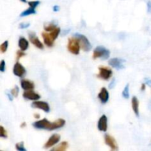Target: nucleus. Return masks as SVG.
<instances>
[{"mask_svg":"<svg viewBox=\"0 0 151 151\" xmlns=\"http://www.w3.org/2000/svg\"><path fill=\"white\" fill-rule=\"evenodd\" d=\"M66 124V121L63 119H58L53 122H50L48 119L44 118L41 120L36 121L32 123V126L36 129H44L48 131H53V130L58 129L64 126Z\"/></svg>","mask_w":151,"mask_h":151,"instance_id":"obj_1","label":"nucleus"},{"mask_svg":"<svg viewBox=\"0 0 151 151\" xmlns=\"http://www.w3.org/2000/svg\"><path fill=\"white\" fill-rule=\"evenodd\" d=\"M81 44H80L79 41L75 36L69 38L68 40L67 49L71 53L74 55H78L80 53V50H81Z\"/></svg>","mask_w":151,"mask_h":151,"instance_id":"obj_2","label":"nucleus"},{"mask_svg":"<svg viewBox=\"0 0 151 151\" xmlns=\"http://www.w3.org/2000/svg\"><path fill=\"white\" fill-rule=\"evenodd\" d=\"M110 57V51L105 47L99 46L97 47L93 52V58H102L103 60H106Z\"/></svg>","mask_w":151,"mask_h":151,"instance_id":"obj_3","label":"nucleus"},{"mask_svg":"<svg viewBox=\"0 0 151 151\" xmlns=\"http://www.w3.org/2000/svg\"><path fill=\"white\" fill-rule=\"evenodd\" d=\"M73 36H75V38H77L79 41L80 44H81V47L82 48V50L85 52H88L89 50H91V43L88 41V38L83 35H81L80 33H75Z\"/></svg>","mask_w":151,"mask_h":151,"instance_id":"obj_4","label":"nucleus"},{"mask_svg":"<svg viewBox=\"0 0 151 151\" xmlns=\"http://www.w3.org/2000/svg\"><path fill=\"white\" fill-rule=\"evenodd\" d=\"M112 70L109 68L105 67V66H100L99 67V74L98 78L104 80V81H108L110 79L112 76Z\"/></svg>","mask_w":151,"mask_h":151,"instance_id":"obj_5","label":"nucleus"},{"mask_svg":"<svg viewBox=\"0 0 151 151\" xmlns=\"http://www.w3.org/2000/svg\"><path fill=\"white\" fill-rule=\"evenodd\" d=\"M104 139H105V143L109 147H111L112 150H118V145L116 143V140L113 137H111L109 134H106L104 136Z\"/></svg>","mask_w":151,"mask_h":151,"instance_id":"obj_6","label":"nucleus"},{"mask_svg":"<svg viewBox=\"0 0 151 151\" xmlns=\"http://www.w3.org/2000/svg\"><path fill=\"white\" fill-rule=\"evenodd\" d=\"M60 135H58V134H53V135H52L51 137H50V139H48V141L45 143L44 147L45 149L50 148V147H53V146L55 145L56 144H58V143L59 142V141H60Z\"/></svg>","mask_w":151,"mask_h":151,"instance_id":"obj_7","label":"nucleus"},{"mask_svg":"<svg viewBox=\"0 0 151 151\" xmlns=\"http://www.w3.org/2000/svg\"><path fill=\"white\" fill-rule=\"evenodd\" d=\"M31 106H32V108L41 109V110L47 112V113L50 112V106H49L48 103L44 101H38V100H35V101H34L33 103H32Z\"/></svg>","mask_w":151,"mask_h":151,"instance_id":"obj_8","label":"nucleus"},{"mask_svg":"<svg viewBox=\"0 0 151 151\" xmlns=\"http://www.w3.org/2000/svg\"><path fill=\"white\" fill-rule=\"evenodd\" d=\"M13 71V74L19 78H22L26 74V69L19 62L15 63Z\"/></svg>","mask_w":151,"mask_h":151,"instance_id":"obj_9","label":"nucleus"},{"mask_svg":"<svg viewBox=\"0 0 151 151\" xmlns=\"http://www.w3.org/2000/svg\"><path fill=\"white\" fill-rule=\"evenodd\" d=\"M28 36H29V39L30 41V42L35 47H36L38 49H40V50H43L44 49V45H43L41 41L39 40V38L35 35V33H34V32H29Z\"/></svg>","mask_w":151,"mask_h":151,"instance_id":"obj_10","label":"nucleus"},{"mask_svg":"<svg viewBox=\"0 0 151 151\" xmlns=\"http://www.w3.org/2000/svg\"><path fill=\"white\" fill-rule=\"evenodd\" d=\"M97 128L100 131L106 132L108 129V118L105 114H103L101 117L99 119L98 123H97Z\"/></svg>","mask_w":151,"mask_h":151,"instance_id":"obj_11","label":"nucleus"},{"mask_svg":"<svg viewBox=\"0 0 151 151\" xmlns=\"http://www.w3.org/2000/svg\"><path fill=\"white\" fill-rule=\"evenodd\" d=\"M123 62L124 60H122V59L117 58H114L109 60V64L111 66H112V67L115 68V69H122L124 68Z\"/></svg>","mask_w":151,"mask_h":151,"instance_id":"obj_12","label":"nucleus"},{"mask_svg":"<svg viewBox=\"0 0 151 151\" xmlns=\"http://www.w3.org/2000/svg\"><path fill=\"white\" fill-rule=\"evenodd\" d=\"M23 97L24 98H25L26 100H33V101L38 100L41 98L39 94L35 93V91H33L32 90H28V91H24V92L23 93Z\"/></svg>","mask_w":151,"mask_h":151,"instance_id":"obj_13","label":"nucleus"},{"mask_svg":"<svg viewBox=\"0 0 151 151\" xmlns=\"http://www.w3.org/2000/svg\"><path fill=\"white\" fill-rule=\"evenodd\" d=\"M98 98L103 104H105V103H106L109 101V91H108V90L106 89V88L103 87V88H101L100 93L98 94Z\"/></svg>","mask_w":151,"mask_h":151,"instance_id":"obj_14","label":"nucleus"},{"mask_svg":"<svg viewBox=\"0 0 151 151\" xmlns=\"http://www.w3.org/2000/svg\"><path fill=\"white\" fill-rule=\"evenodd\" d=\"M21 86L25 91H28V90H32L35 88V85H34L33 82L29 81V80L23 79L21 81Z\"/></svg>","mask_w":151,"mask_h":151,"instance_id":"obj_15","label":"nucleus"},{"mask_svg":"<svg viewBox=\"0 0 151 151\" xmlns=\"http://www.w3.org/2000/svg\"><path fill=\"white\" fill-rule=\"evenodd\" d=\"M131 103H132L133 111H134L136 116H137V117H139V102L138 98H137V97H135V96H134V97H132V101H131Z\"/></svg>","mask_w":151,"mask_h":151,"instance_id":"obj_16","label":"nucleus"},{"mask_svg":"<svg viewBox=\"0 0 151 151\" xmlns=\"http://www.w3.org/2000/svg\"><path fill=\"white\" fill-rule=\"evenodd\" d=\"M42 37L43 39H44V42L47 47H52L54 44V40L52 38V37L50 36V34L47 33L45 32H42Z\"/></svg>","mask_w":151,"mask_h":151,"instance_id":"obj_17","label":"nucleus"},{"mask_svg":"<svg viewBox=\"0 0 151 151\" xmlns=\"http://www.w3.org/2000/svg\"><path fill=\"white\" fill-rule=\"evenodd\" d=\"M19 47L22 51H26L29 47V42L24 37H20L19 40Z\"/></svg>","mask_w":151,"mask_h":151,"instance_id":"obj_18","label":"nucleus"},{"mask_svg":"<svg viewBox=\"0 0 151 151\" xmlns=\"http://www.w3.org/2000/svg\"><path fill=\"white\" fill-rule=\"evenodd\" d=\"M69 147V144H68L67 142H60L57 147H53L52 149V150H55V151H64Z\"/></svg>","mask_w":151,"mask_h":151,"instance_id":"obj_19","label":"nucleus"},{"mask_svg":"<svg viewBox=\"0 0 151 151\" xmlns=\"http://www.w3.org/2000/svg\"><path fill=\"white\" fill-rule=\"evenodd\" d=\"M35 8H33V7H29V8L25 10L24 11L22 12V13L20 14L21 17H24V16H29V15H32V14H35L36 13V11L35 10Z\"/></svg>","mask_w":151,"mask_h":151,"instance_id":"obj_20","label":"nucleus"},{"mask_svg":"<svg viewBox=\"0 0 151 151\" xmlns=\"http://www.w3.org/2000/svg\"><path fill=\"white\" fill-rule=\"evenodd\" d=\"M60 32V27H56L54 30L52 31L51 33H50V36L52 37V39L55 41V39H57V38L58 37Z\"/></svg>","mask_w":151,"mask_h":151,"instance_id":"obj_21","label":"nucleus"},{"mask_svg":"<svg viewBox=\"0 0 151 151\" xmlns=\"http://www.w3.org/2000/svg\"><path fill=\"white\" fill-rule=\"evenodd\" d=\"M44 27L46 32H52V31L54 30V29L57 27V26H56V24H55L50 23L44 25Z\"/></svg>","mask_w":151,"mask_h":151,"instance_id":"obj_22","label":"nucleus"},{"mask_svg":"<svg viewBox=\"0 0 151 151\" xmlns=\"http://www.w3.org/2000/svg\"><path fill=\"white\" fill-rule=\"evenodd\" d=\"M122 97L125 99L129 98V84H127L122 91Z\"/></svg>","mask_w":151,"mask_h":151,"instance_id":"obj_23","label":"nucleus"},{"mask_svg":"<svg viewBox=\"0 0 151 151\" xmlns=\"http://www.w3.org/2000/svg\"><path fill=\"white\" fill-rule=\"evenodd\" d=\"M7 48H8V41H5L1 44L0 46V50H1V53H4L7 51Z\"/></svg>","mask_w":151,"mask_h":151,"instance_id":"obj_24","label":"nucleus"},{"mask_svg":"<svg viewBox=\"0 0 151 151\" xmlns=\"http://www.w3.org/2000/svg\"><path fill=\"white\" fill-rule=\"evenodd\" d=\"M16 149L19 151H27V149L24 147V144L23 142H21L16 144Z\"/></svg>","mask_w":151,"mask_h":151,"instance_id":"obj_25","label":"nucleus"},{"mask_svg":"<svg viewBox=\"0 0 151 151\" xmlns=\"http://www.w3.org/2000/svg\"><path fill=\"white\" fill-rule=\"evenodd\" d=\"M19 87L17 86H15L14 88H12L11 91H10V93H11V94H12V95L14 96L15 97H18V94H19Z\"/></svg>","mask_w":151,"mask_h":151,"instance_id":"obj_26","label":"nucleus"},{"mask_svg":"<svg viewBox=\"0 0 151 151\" xmlns=\"http://www.w3.org/2000/svg\"><path fill=\"white\" fill-rule=\"evenodd\" d=\"M0 137L1 138H7V131H5V129L4 128V127L2 125L0 126Z\"/></svg>","mask_w":151,"mask_h":151,"instance_id":"obj_27","label":"nucleus"},{"mask_svg":"<svg viewBox=\"0 0 151 151\" xmlns=\"http://www.w3.org/2000/svg\"><path fill=\"white\" fill-rule=\"evenodd\" d=\"M39 4H40L39 1H31L28 2V4H29V7H33V8H35V7H36Z\"/></svg>","mask_w":151,"mask_h":151,"instance_id":"obj_28","label":"nucleus"},{"mask_svg":"<svg viewBox=\"0 0 151 151\" xmlns=\"http://www.w3.org/2000/svg\"><path fill=\"white\" fill-rule=\"evenodd\" d=\"M24 55H25V53L24 52V51H22V50H19V51H17V52H16V58H17L18 60Z\"/></svg>","mask_w":151,"mask_h":151,"instance_id":"obj_29","label":"nucleus"},{"mask_svg":"<svg viewBox=\"0 0 151 151\" xmlns=\"http://www.w3.org/2000/svg\"><path fill=\"white\" fill-rule=\"evenodd\" d=\"M6 69V64H5V61L4 60H1V64H0V71L1 72H4L5 71Z\"/></svg>","mask_w":151,"mask_h":151,"instance_id":"obj_30","label":"nucleus"},{"mask_svg":"<svg viewBox=\"0 0 151 151\" xmlns=\"http://www.w3.org/2000/svg\"><path fill=\"white\" fill-rule=\"evenodd\" d=\"M29 25H30V24L29 23H27H27H25V22H24V23H21L20 24H19V27L20 29H26V28L29 27Z\"/></svg>","mask_w":151,"mask_h":151,"instance_id":"obj_31","label":"nucleus"},{"mask_svg":"<svg viewBox=\"0 0 151 151\" xmlns=\"http://www.w3.org/2000/svg\"><path fill=\"white\" fill-rule=\"evenodd\" d=\"M115 85H116V79H115V78H113V80L111 81V82L109 83V88L111 89V88H113L115 86Z\"/></svg>","mask_w":151,"mask_h":151,"instance_id":"obj_32","label":"nucleus"},{"mask_svg":"<svg viewBox=\"0 0 151 151\" xmlns=\"http://www.w3.org/2000/svg\"><path fill=\"white\" fill-rule=\"evenodd\" d=\"M145 82L146 85L151 87V80L150 78H145Z\"/></svg>","mask_w":151,"mask_h":151,"instance_id":"obj_33","label":"nucleus"},{"mask_svg":"<svg viewBox=\"0 0 151 151\" xmlns=\"http://www.w3.org/2000/svg\"><path fill=\"white\" fill-rule=\"evenodd\" d=\"M59 10H60V7H59V6H58V5H55L54 7H53V11H55V12H58V11Z\"/></svg>","mask_w":151,"mask_h":151,"instance_id":"obj_34","label":"nucleus"},{"mask_svg":"<svg viewBox=\"0 0 151 151\" xmlns=\"http://www.w3.org/2000/svg\"><path fill=\"white\" fill-rule=\"evenodd\" d=\"M147 10H148V12H151V1H149L147 2Z\"/></svg>","mask_w":151,"mask_h":151,"instance_id":"obj_35","label":"nucleus"},{"mask_svg":"<svg viewBox=\"0 0 151 151\" xmlns=\"http://www.w3.org/2000/svg\"><path fill=\"white\" fill-rule=\"evenodd\" d=\"M145 83H142V87H141V90L142 91H145Z\"/></svg>","mask_w":151,"mask_h":151,"instance_id":"obj_36","label":"nucleus"},{"mask_svg":"<svg viewBox=\"0 0 151 151\" xmlns=\"http://www.w3.org/2000/svg\"><path fill=\"white\" fill-rule=\"evenodd\" d=\"M7 97H8V98H9V100H10V101H12V100H13V97H12V94L11 93H10V94H7Z\"/></svg>","mask_w":151,"mask_h":151,"instance_id":"obj_37","label":"nucleus"},{"mask_svg":"<svg viewBox=\"0 0 151 151\" xmlns=\"http://www.w3.org/2000/svg\"><path fill=\"white\" fill-rule=\"evenodd\" d=\"M26 126V122H23V123L21 125V128H23V127Z\"/></svg>","mask_w":151,"mask_h":151,"instance_id":"obj_38","label":"nucleus"},{"mask_svg":"<svg viewBox=\"0 0 151 151\" xmlns=\"http://www.w3.org/2000/svg\"><path fill=\"white\" fill-rule=\"evenodd\" d=\"M35 117L37 118V119H38V118L40 117L39 114H35Z\"/></svg>","mask_w":151,"mask_h":151,"instance_id":"obj_39","label":"nucleus"},{"mask_svg":"<svg viewBox=\"0 0 151 151\" xmlns=\"http://www.w3.org/2000/svg\"><path fill=\"white\" fill-rule=\"evenodd\" d=\"M20 1H22V2H24V3L27 2V0H20Z\"/></svg>","mask_w":151,"mask_h":151,"instance_id":"obj_40","label":"nucleus"}]
</instances>
